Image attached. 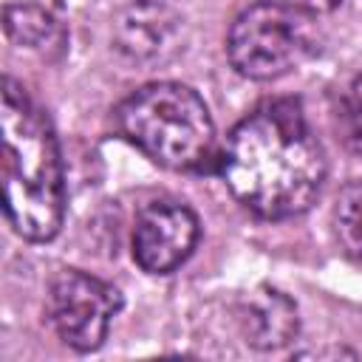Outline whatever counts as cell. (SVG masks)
I'll use <instances>...</instances> for the list:
<instances>
[{
	"label": "cell",
	"mask_w": 362,
	"mask_h": 362,
	"mask_svg": "<svg viewBox=\"0 0 362 362\" xmlns=\"http://www.w3.org/2000/svg\"><path fill=\"white\" fill-rule=\"evenodd\" d=\"M119 133L167 170H198L215 144L206 102L181 82H150L116 107Z\"/></svg>",
	"instance_id": "cell-3"
},
{
	"label": "cell",
	"mask_w": 362,
	"mask_h": 362,
	"mask_svg": "<svg viewBox=\"0 0 362 362\" xmlns=\"http://www.w3.org/2000/svg\"><path fill=\"white\" fill-rule=\"evenodd\" d=\"M195 212L170 198L150 201L139 209L133 223V260L150 274H170L195 249Z\"/></svg>",
	"instance_id": "cell-6"
},
{
	"label": "cell",
	"mask_w": 362,
	"mask_h": 362,
	"mask_svg": "<svg viewBox=\"0 0 362 362\" xmlns=\"http://www.w3.org/2000/svg\"><path fill=\"white\" fill-rule=\"evenodd\" d=\"M119 308H122L119 288L88 272L59 269L48 283V294H45L48 322L57 331V337L79 354L96 351L105 342L107 328L119 314Z\"/></svg>",
	"instance_id": "cell-5"
},
{
	"label": "cell",
	"mask_w": 362,
	"mask_h": 362,
	"mask_svg": "<svg viewBox=\"0 0 362 362\" xmlns=\"http://www.w3.org/2000/svg\"><path fill=\"white\" fill-rule=\"evenodd\" d=\"M334 119H337V133L342 139V144L362 156V74L351 76L339 93H337V105H334Z\"/></svg>",
	"instance_id": "cell-11"
},
{
	"label": "cell",
	"mask_w": 362,
	"mask_h": 362,
	"mask_svg": "<svg viewBox=\"0 0 362 362\" xmlns=\"http://www.w3.org/2000/svg\"><path fill=\"white\" fill-rule=\"evenodd\" d=\"M325 153L291 99H274L249 113L226 139L221 175L229 192L257 218L303 215L325 184Z\"/></svg>",
	"instance_id": "cell-1"
},
{
	"label": "cell",
	"mask_w": 362,
	"mask_h": 362,
	"mask_svg": "<svg viewBox=\"0 0 362 362\" xmlns=\"http://www.w3.org/2000/svg\"><path fill=\"white\" fill-rule=\"evenodd\" d=\"M280 3H286V6H291V8H297V11H303V14H328V11H334L342 0H280Z\"/></svg>",
	"instance_id": "cell-12"
},
{
	"label": "cell",
	"mask_w": 362,
	"mask_h": 362,
	"mask_svg": "<svg viewBox=\"0 0 362 362\" xmlns=\"http://www.w3.org/2000/svg\"><path fill=\"white\" fill-rule=\"evenodd\" d=\"M6 37L25 48H42L57 37V20L48 8L34 3H8L3 11Z\"/></svg>",
	"instance_id": "cell-9"
},
{
	"label": "cell",
	"mask_w": 362,
	"mask_h": 362,
	"mask_svg": "<svg viewBox=\"0 0 362 362\" xmlns=\"http://www.w3.org/2000/svg\"><path fill=\"white\" fill-rule=\"evenodd\" d=\"M240 328L252 348L277 351L300 331L297 305L283 291L260 286L240 303Z\"/></svg>",
	"instance_id": "cell-8"
},
{
	"label": "cell",
	"mask_w": 362,
	"mask_h": 362,
	"mask_svg": "<svg viewBox=\"0 0 362 362\" xmlns=\"http://www.w3.org/2000/svg\"><path fill=\"white\" fill-rule=\"evenodd\" d=\"M3 133V206L17 235L25 240H51L65 215V181L54 127L23 85L3 79L0 105Z\"/></svg>",
	"instance_id": "cell-2"
},
{
	"label": "cell",
	"mask_w": 362,
	"mask_h": 362,
	"mask_svg": "<svg viewBox=\"0 0 362 362\" xmlns=\"http://www.w3.org/2000/svg\"><path fill=\"white\" fill-rule=\"evenodd\" d=\"M317 51V28L311 14H303L280 0L255 3L238 14L226 37L232 68L246 79H277L303 65Z\"/></svg>",
	"instance_id": "cell-4"
},
{
	"label": "cell",
	"mask_w": 362,
	"mask_h": 362,
	"mask_svg": "<svg viewBox=\"0 0 362 362\" xmlns=\"http://www.w3.org/2000/svg\"><path fill=\"white\" fill-rule=\"evenodd\" d=\"M334 229L342 249L362 263V178L339 192L334 204Z\"/></svg>",
	"instance_id": "cell-10"
},
{
	"label": "cell",
	"mask_w": 362,
	"mask_h": 362,
	"mask_svg": "<svg viewBox=\"0 0 362 362\" xmlns=\"http://www.w3.org/2000/svg\"><path fill=\"white\" fill-rule=\"evenodd\" d=\"M181 23L161 0H133L113 17V45L133 62H164L181 51Z\"/></svg>",
	"instance_id": "cell-7"
}]
</instances>
